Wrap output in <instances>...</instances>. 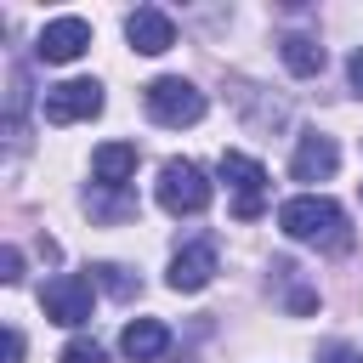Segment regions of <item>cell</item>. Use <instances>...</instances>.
<instances>
[{
    "mask_svg": "<svg viewBox=\"0 0 363 363\" xmlns=\"http://www.w3.org/2000/svg\"><path fill=\"white\" fill-rule=\"evenodd\" d=\"M278 227L295 238V244H318V250H346L352 244V227H346V210L323 193H295L278 204Z\"/></svg>",
    "mask_w": 363,
    "mask_h": 363,
    "instance_id": "1",
    "label": "cell"
},
{
    "mask_svg": "<svg viewBox=\"0 0 363 363\" xmlns=\"http://www.w3.org/2000/svg\"><path fill=\"white\" fill-rule=\"evenodd\" d=\"M142 102H147V119L153 125H170V130L204 119V91L193 79H182V74H159L153 85H142Z\"/></svg>",
    "mask_w": 363,
    "mask_h": 363,
    "instance_id": "2",
    "label": "cell"
},
{
    "mask_svg": "<svg viewBox=\"0 0 363 363\" xmlns=\"http://www.w3.org/2000/svg\"><path fill=\"white\" fill-rule=\"evenodd\" d=\"M153 193H159V204H164L170 216H199V210L210 204V176H204L193 159H164Z\"/></svg>",
    "mask_w": 363,
    "mask_h": 363,
    "instance_id": "3",
    "label": "cell"
},
{
    "mask_svg": "<svg viewBox=\"0 0 363 363\" xmlns=\"http://www.w3.org/2000/svg\"><path fill=\"white\" fill-rule=\"evenodd\" d=\"M221 182L233 187V216H238V221H255V216L267 210V170H261V159L227 147V153H221Z\"/></svg>",
    "mask_w": 363,
    "mask_h": 363,
    "instance_id": "4",
    "label": "cell"
},
{
    "mask_svg": "<svg viewBox=\"0 0 363 363\" xmlns=\"http://www.w3.org/2000/svg\"><path fill=\"white\" fill-rule=\"evenodd\" d=\"M40 113H45V125H79V119H96V113H102V85H96V79H62V85L45 91Z\"/></svg>",
    "mask_w": 363,
    "mask_h": 363,
    "instance_id": "5",
    "label": "cell"
},
{
    "mask_svg": "<svg viewBox=\"0 0 363 363\" xmlns=\"http://www.w3.org/2000/svg\"><path fill=\"white\" fill-rule=\"evenodd\" d=\"M40 306H45L51 323L79 329V323L91 318V278H79V272H57V278L40 289Z\"/></svg>",
    "mask_w": 363,
    "mask_h": 363,
    "instance_id": "6",
    "label": "cell"
},
{
    "mask_svg": "<svg viewBox=\"0 0 363 363\" xmlns=\"http://www.w3.org/2000/svg\"><path fill=\"white\" fill-rule=\"evenodd\" d=\"M91 51V23L85 17H51L34 40V57L40 62H79Z\"/></svg>",
    "mask_w": 363,
    "mask_h": 363,
    "instance_id": "7",
    "label": "cell"
},
{
    "mask_svg": "<svg viewBox=\"0 0 363 363\" xmlns=\"http://www.w3.org/2000/svg\"><path fill=\"white\" fill-rule=\"evenodd\" d=\"M125 40H130L142 57H159V51L176 45V23H170L159 6H136V11L125 17Z\"/></svg>",
    "mask_w": 363,
    "mask_h": 363,
    "instance_id": "8",
    "label": "cell"
},
{
    "mask_svg": "<svg viewBox=\"0 0 363 363\" xmlns=\"http://www.w3.org/2000/svg\"><path fill=\"white\" fill-rule=\"evenodd\" d=\"M335 164H340L335 136L306 130V136H301V147H295V159H289V176H295V182H329V176H335Z\"/></svg>",
    "mask_w": 363,
    "mask_h": 363,
    "instance_id": "9",
    "label": "cell"
},
{
    "mask_svg": "<svg viewBox=\"0 0 363 363\" xmlns=\"http://www.w3.org/2000/svg\"><path fill=\"white\" fill-rule=\"evenodd\" d=\"M210 278H216V250H210V244L176 250V261H170V272H164V284H170L176 295H199Z\"/></svg>",
    "mask_w": 363,
    "mask_h": 363,
    "instance_id": "10",
    "label": "cell"
},
{
    "mask_svg": "<svg viewBox=\"0 0 363 363\" xmlns=\"http://www.w3.org/2000/svg\"><path fill=\"white\" fill-rule=\"evenodd\" d=\"M119 346H125V357H130V363H153V357H164V352H170V329H164L159 318H136V323H125Z\"/></svg>",
    "mask_w": 363,
    "mask_h": 363,
    "instance_id": "11",
    "label": "cell"
},
{
    "mask_svg": "<svg viewBox=\"0 0 363 363\" xmlns=\"http://www.w3.org/2000/svg\"><path fill=\"white\" fill-rule=\"evenodd\" d=\"M91 170H96L102 187H125V182L136 176V147H130V142H102V147L91 153Z\"/></svg>",
    "mask_w": 363,
    "mask_h": 363,
    "instance_id": "12",
    "label": "cell"
},
{
    "mask_svg": "<svg viewBox=\"0 0 363 363\" xmlns=\"http://www.w3.org/2000/svg\"><path fill=\"white\" fill-rule=\"evenodd\" d=\"M284 68L289 74H301V79H312V74H323V62H329V51L312 40V34H284Z\"/></svg>",
    "mask_w": 363,
    "mask_h": 363,
    "instance_id": "13",
    "label": "cell"
},
{
    "mask_svg": "<svg viewBox=\"0 0 363 363\" xmlns=\"http://www.w3.org/2000/svg\"><path fill=\"white\" fill-rule=\"evenodd\" d=\"M91 278H96V284H102L108 295H119V301H130V295L142 289V284H136V278H130L125 267H113V261H102V267H91Z\"/></svg>",
    "mask_w": 363,
    "mask_h": 363,
    "instance_id": "14",
    "label": "cell"
},
{
    "mask_svg": "<svg viewBox=\"0 0 363 363\" xmlns=\"http://www.w3.org/2000/svg\"><path fill=\"white\" fill-rule=\"evenodd\" d=\"M62 363H108V357H102L96 340H68V346H62Z\"/></svg>",
    "mask_w": 363,
    "mask_h": 363,
    "instance_id": "15",
    "label": "cell"
},
{
    "mask_svg": "<svg viewBox=\"0 0 363 363\" xmlns=\"http://www.w3.org/2000/svg\"><path fill=\"white\" fill-rule=\"evenodd\" d=\"M0 278H6V284H17V278H23V255H17L11 244L0 250Z\"/></svg>",
    "mask_w": 363,
    "mask_h": 363,
    "instance_id": "16",
    "label": "cell"
},
{
    "mask_svg": "<svg viewBox=\"0 0 363 363\" xmlns=\"http://www.w3.org/2000/svg\"><path fill=\"white\" fill-rule=\"evenodd\" d=\"M346 79H352V91L363 96V45H357V51L346 57Z\"/></svg>",
    "mask_w": 363,
    "mask_h": 363,
    "instance_id": "17",
    "label": "cell"
},
{
    "mask_svg": "<svg viewBox=\"0 0 363 363\" xmlns=\"http://www.w3.org/2000/svg\"><path fill=\"white\" fill-rule=\"evenodd\" d=\"M323 363H363V357H357L352 346H340V340H335V346H323Z\"/></svg>",
    "mask_w": 363,
    "mask_h": 363,
    "instance_id": "18",
    "label": "cell"
},
{
    "mask_svg": "<svg viewBox=\"0 0 363 363\" xmlns=\"http://www.w3.org/2000/svg\"><path fill=\"white\" fill-rule=\"evenodd\" d=\"M6 363H23V329H6Z\"/></svg>",
    "mask_w": 363,
    "mask_h": 363,
    "instance_id": "19",
    "label": "cell"
}]
</instances>
